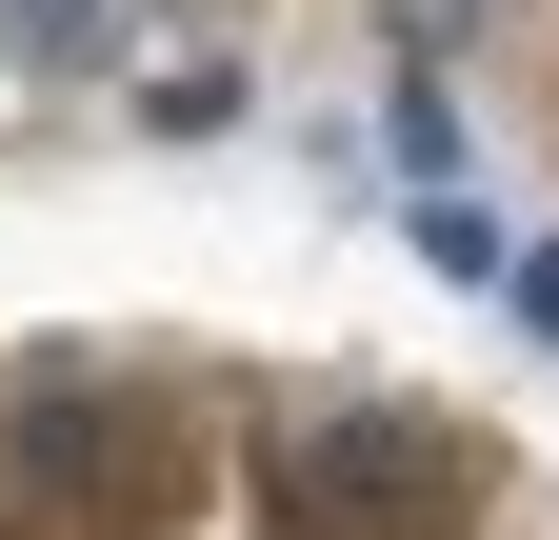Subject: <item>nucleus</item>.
<instances>
[{
    "label": "nucleus",
    "mask_w": 559,
    "mask_h": 540,
    "mask_svg": "<svg viewBox=\"0 0 559 540\" xmlns=\"http://www.w3.org/2000/svg\"><path fill=\"white\" fill-rule=\"evenodd\" d=\"M419 260H440V281H520V240L479 221V200H419Z\"/></svg>",
    "instance_id": "2"
},
{
    "label": "nucleus",
    "mask_w": 559,
    "mask_h": 540,
    "mask_svg": "<svg viewBox=\"0 0 559 540\" xmlns=\"http://www.w3.org/2000/svg\"><path fill=\"white\" fill-rule=\"evenodd\" d=\"M21 481H100V400H21Z\"/></svg>",
    "instance_id": "4"
},
{
    "label": "nucleus",
    "mask_w": 559,
    "mask_h": 540,
    "mask_svg": "<svg viewBox=\"0 0 559 540\" xmlns=\"http://www.w3.org/2000/svg\"><path fill=\"white\" fill-rule=\"evenodd\" d=\"M500 301H520V320H539V341H559V240H539V260H520V281H500Z\"/></svg>",
    "instance_id": "6"
},
{
    "label": "nucleus",
    "mask_w": 559,
    "mask_h": 540,
    "mask_svg": "<svg viewBox=\"0 0 559 540\" xmlns=\"http://www.w3.org/2000/svg\"><path fill=\"white\" fill-rule=\"evenodd\" d=\"M120 21H100V0H21V60H100Z\"/></svg>",
    "instance_id": "5"
},
{
    "label": "nucleus",
    "mask_w": 559,
    "mask_h": 540,
    "mask_svg": "<svg viewBox=\"0 0 559 540\" xmlns=\"http://www.w3.org/2000/svg\"><path fill=\"white\" fill-rule=\"evenodd\" d=\"M419 481H440V460H419V421H340V441H320V520H400Z\"/></svg>",
    "instance_id": "1"
},
{
    "label": "nucleus",
    "mask_w": 559,
    "mask_h": 540,
    "mask_svg": "<svg viewBox=\"0 0 559 540\" xmlns=\"http://www.w3.org/2000/svg\"><path fill=\"white\" fill-rule=\"evenodd\" d=\"M140 120H160V141H221V120H240V60H180V81H140Z\"/></svg>",
    "instance_id": "3"
}]
</instances>
